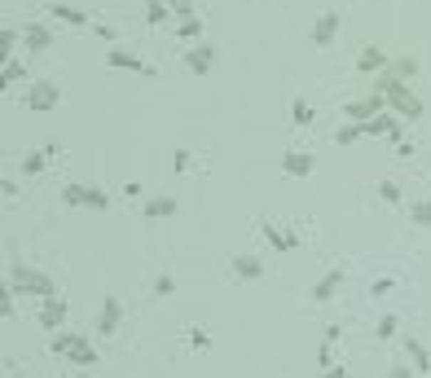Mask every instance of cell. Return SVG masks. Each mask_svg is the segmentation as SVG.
<instances>
[{"label": "cell", "instance_id": "obj_1", "mask_svg": "<svg viewBox=\"0 0 431 378\" xmlns=\"http://www.w3.org/2000/svg\"><path fill=\"white\" fill-rule=\"evenodd\" d=\"M9 290H14V295H36L40 304H44V299H58L53 277L40 273V268H31V264H14V268H9Z\"/></svg>", "mask_w": 431, "mask_h": 378}, {"label": "cell", "instance_id": "obj_2", "mask_svg": "<svg viewBox=\"0 0 431 378\" xmlns=\"http://www.w3.org/2000/svg\"><path fill=\"white\" fill-rule=\"evenodd\" d=\"M48 352H58V357H66L71 365H97V347L88 343L84 330H58L53 339H48Z\"/></svg>", "mask_w": 431, "mask_h": 378}, {"label": "cell", "instance_id": "obj_3", "mask_svg": "<svg viewBox=\"0 0 431 378\" xmlns=\"http://www.w3.org/2000/svg\"><path fill=\"white\" fill-rule=\"evenodd\" d=\"M62 203L66 207H93V211H106L110 207V194L97 189V185H66L62 189Z\"/></svg>", "mask_w": 431, "mask_h": 378}, {"label": "cell", "instance_id": "obj_4", "mask_svg": "<svg viewBox=\"0 0 431 378\" xmlns=\"http://www.w3.org/2000/svg\"><path fill=\"white\" fill-rule=\"evenodd\" d=\"M212 66H216V44L198 40V44L185 48V70L189 75H212Z\"/></svg>", "mask_w": 431, "mask_h": 378}, {"label": "cell", "instance_id": "obj_5", "mask_svg": "<svg viewBox=\"0 0 431 378\" xmlns=\"http://www.w3.org/2000/svg\"><path fill=\"white\" fill-rule=\"evenodd\" d=\"M58 102H62V88H58V84H48V80H36V84L27 88V106L40 110V115H44V110H53Z\"/></svg>", "mask_w": 431, "mask_h": 378}, {"label": "cell", "instance_id": "obj_6", "mask_svg": "<svg viewBox=\"0 0 431 378\" xmlns=\"http://www.w3.org/2000/svg\"><path fill=\"white\" fill-rule=\"evenodd\" d=\"M119 321H123V304H119V295H106L101 299V313H97V335H119Z\"/></svg>", "mask_w": 431, "mask_h": 378}, {"label": "cell", "instance_id": "obj_7", "mask_svg": "<svg viewBox=\"0 0 431 378\" xmlns=\"http://www.w3.org/2000/svg\"><path fill=\"white\" fill-rule=\"evenodd\" d=\"M335 36H339V14H335V9H321V14L313 18V44H317V48H331Z\"/></svg>", "mask_w": 431, "mask_h": 378}, {"label": "cell", "instance_id": "obj_8", "mask_svg": "<svg viewBox=\"0 0 431 378\" xmlns=\"http://www.w3.org/2000/svg\"><path fill=\"white\" fill-rule=\"evenodd\" d=\"M260 233L269 238V246L277 251V256H286V251L299 246V233L295 229H282V224H273V220H260Z\"/></svg>", "mask_w": 431, "mask_h": 378}, {"label": "cell", "instance_id": "obj_9", "mask_svg": "<svg viewBox=\"0 0 431 378\" xmlns=\"http://www.w3.org/2000/svg\"><path fill=\"white\" fill-rule=\"evenodd\" d=\"M392 66V53L388 48H378V44H365L361 53H357V70L361 75H378V70H388Z\"/></svg>", "mask_w": 431, "mask_h": 378}, {"label": "cell", "instance_id": "obj_10", "mask_svg": "<svg viewBox=\"0 0 431 378\" xmlns=\"http://www.w3.org/2000/svg\"><path fill=\"white\" fill-rule=\"evenodd\" d=\"M383 110H388V97L383 93H370V97H361V102H348V119H357V123L383 115Z\"/></svg>", "mask_w": 431, "mask_h": 378}, {"label": "cell", "instance_id": "obj_11", "mask_svg": "<svg viewBox=\"0 0 431 378\" xmlns=\"http://www.w3.org/2000/svg\"><path fill=\"white\" fill-rule=\"evenodd\" d=\"M106 66H115V70H133V75H155V66H145L137 53H128V48H106Z\"/></svg>", "mask_w": 431, "mask_h": 378}, {"label": "cell", "instance_id": "obj_12", "mask_svg": "<svg viewBox=\"0 0 431 378\" xmlns=\"http://www.w3.org/2000/svg\"><path fill=\"white\" fill-rule=\"evenodd\" d=\"M22 44H27L31 53H48V48H53V31H48V22H27V27H22Z\"/></svg>", "mask_w": 431, "mask_h": 378}, {"label": "cell", "instance_id": "obj_13", "mask_svg": "<svg viewBox=\"0 0 431 378\" xmlns=\"http://www.w3.org/2000/svg\"><path fill=\"white\" fill-rule=\"evenodd\" d=\"M339 286H343V268H331V273H321V277H317V286H313L308 295L317 299V304H331V299L339 295Z\"/></svg>", "mask_w": 431, "mask_h": 378}, {"label": "cell", "instance_id": "obj_14", "mask_svg": "<svg viewBox=\"0 0 431 378\" xmlns=\"http://www.w3.org/2000/svg\"><path fill=\"white\" fill-rule=\"evenodd\" d=\"M229 264H234V273L242 277V282H260V277H264V260H260V256H251V251H238Z\"/></svg>", "mask_w": 431, "mask_h": 378}, {"label": "cell", "instance_id": "obj_15", "mask_svg": "<svg viewBox=\"0 0 431 378\" xmlns=\"http://www.w3.org/2000/svg\"><path fill=\"white\" fill-rule=\"evenodd\" d=\"M313 167H317V159L308 154V149H286L282 154V172L286 176H313Z\"/></svg>", "mask_w": 431, "mask_h": 378}, {"label": "cell", "instance_id": "obj_16", "mask_svg": "<svg viewBox=\"0 0 431 378\" xmlns=\"http://www.w3.org/2000/svg\"><path fill=\"white\" fill-rule=\"evenodd\" d=\"M40 325H44V330H62V325H66V299L62 295L40 304Z\"/></svg>", "mask_w": 431, "mask_h": 378}, {"label": "cell", "instance_id": "obj_17", "mask_svg": "<svg viewBox=\"0 0 431 378\" xmlns=\"http://www.w3.org/2000/svg\"><path fill=\"white\" fill-rule=\"evenodd\" d=\"M44 14H48V18H58V22H66V27H88V22H93V14L75 9V5H48Z\"/></svg>", "mask_w": 431, "mask_h": 378}, {"label": "cell", "instance_id": "obj_18", "mask_svg": "<svg viewBox=\"0 0 431 378\" xmlns=\"http://www.w3.org/2000/svg\"><path fill=\"white\" fill-rule=\"evenodd\" d=\"M405 357H410V365H414V374H431V352L414 339V335H405Z\"/></svg>", "mask_w": 431, "mask_h": 378}, {"label": "cell", "instance_id": "obj_19", "mask_svg": "<svg viewBox=\"0 0 431 378\" xmlns=\"http://www.w3.org/2000/svg\"><path fill=\"white\" fill-rule=\"evenodd\" d=\"M396 128H400V115H392V110H383V115L365 119V137H392Z\"/></svg>", "mask_w": 431, "mask_h": 378}, {"label": "cell", "instance_id": "obj_20", "mask_svg": "<svg viewBox=\"0 0 431 378\" xmlns=\"http://www.w3.org/2000/svg\"><path fill=\"white\" fill-rule=\"evenodd\" d=\"M176 207H181V203H176L172 194H159V198H150V203H145V220H172Z\"/></svg>", "mask_w": 431, "mask_h": 378}, {"label": "cell", "instance_id": "obj_21", "mask_svg": "<svg viewBox=\"0 0 431 378\" xmlns=\"http://www.w3.org/2000/svg\"><path fill=\"white\" fill-rule=\"evenodd\" d=\"M53 154H58V145H44V149H31V154L27 159H22V172H27V176H40L48 163H53Z\"/></svg>", "mask_w": 431, "mask_h": 378}, {"label": "cell", "instance_id": "obj_22", "mask_svg": "<svg viewBox=\"0 0 431 378\" xmlns=\"http://www.w3.org/2000/svg\"><path fill=\"white\" fill-rule=\"evenodd\" d=\"M365 137V123H357V119H348V123H339V128H335V145L343 149V145H357Z\"/></svg>", "mask_w": 431, "mask_h": 378}, {"label": "cell", "instance_id": "obj_23", "mask_svg": "<svg viewBox=\"0 0 431 378\" xmlns=\"http://www.w3.org/2000/svg\"><path fill=\"white\" fill-rule=\"evenodd\" d=\"M176 31H181V40L198 44V40H202V18H198V14H185V18H176Z\"/></svg>", "mask_w": 431, "mask_h": 378}, {"label": "cell", "instance_id": "obj_24", "mask_svg": "<svg viewBox=\"0 0 431 378\" xmlns=\"http://www.w3.org/2000/svg\"><path fill=\"white\" fill-rule=\"evenodd\" d=\"M22 80H27V66H22L18 58H5V66H0V84L14 88V84H22Z\"/></svg>", "mask_w": 431, "mask_h": 378}, {"label": "cell", "instance_id": "obj_25", "mask_svg": "<svg viewBox=\"0 0 431 378\" xmlns=\"http://www.w3.org/2000/svg\"><path fill=\"white\" fill-rule=\"evenodd\" d=\"M167 18H176L167 0H145V22L150 27H159V22H167Z\"/></svg>", "mask_w": 431, "mask_h": 378}, {"label": "cell", "instance_id": "obj_26", "mask_svg": "<svg viewBox=\"0 0 431 378\" xmlns=\"http://www.w3.org/2000/svg\"><path fill=\"white\" fill-rule=\"evenodd\" d=\"M291 119L299 123V128H308V123L317 119V110H313L308 102H303V97H295V102H291Z\"/></svg>", "mask_w": 431, "mask_h": 378}, {"label": "cell", "instance_id": "obj_27", "mask_svg": "<svg viewBox=\"0 0 431 378\" xmlns=\"http://www.w3.org/2000/svg\"><path fill=\"white\" fill-rule=\"evenodd\" d=\"M410 220L422 224V229H431V198H418V203H410Z\"/></svg>", "mask_w": 431, "mask_h": 378}, {"label": "cell", "instance_id": "obj_28", "mask_svg": "<svg viewBox=\"0 0 431 378\" xmlns=\"http://www.w3.org/2000/svg\"><path fill=\"white\" fill-rule=\"evenodd\" d=\"M378 339H396L400 335V317L396 313H388V317H378V330H374Z\"/></svg>", "mask_w": 431, "mask_h": 378}, {"label": "cell", "instance_id": "obj_29", "mask_svg": "<svg viewBox=\"0 0 431 378\" xmlns=\"http://www.w3.org/2000/svg\"><path fill=\"white\" fill-rule=\"evenodd\" d=\"M392 70L400 75V80H414V75H418V62H414V58H392Z\"/></svg>", "mask_w": 431, "mask_h": 378}, {"label": "cell", "instance_id": "obj_30", "mask_svg": "<svg viewBox=\"0 0 431 378\" xmlns=\"http://www.w3.org/2000/svg\"><path fill=\"white\" fill-rule=\"evenodd\" d=\"M22 36H14V27H0V58H14V44Z\"/></svg>", "mask_w": 431, "mask_h": 378}, {"label": "cell", "instance_id": "obj_31", "mask_svg": "<svg viewBox=\"0 0 431 378\" xmlns=\"http://www.w3.org/2000/svg\"><path fill=\"white\" fill-rule=\"evenodd\" d=\"M378 198L396 207V203H400V185H396V181H378Z\"/></svg>", "mask_w": 431, "mask_h": 378}, {"label": "cell", "instance_id": "obj_32", "mask_svg": "<svg viewBox=\"0 0 431 378\" xmlns=\"http://www.w3.org/2000/svg\"><path fill=\"white\" fill-rule=\"evenodd\" d=\"M331 347H335V343H326V339H321V347H317V369H335V357H331Z\"/></svg>", "mask_w": 431, "mask_h": 378}, {"label": "cell", "instance_id": "obj_33", "mask_svg": "<svg viewBox=\"0 0 431 378\" xmlns=\"http://www.w3.org/2000/svg\"><path fill=\"white\" fill-rule=\"evenodd\" d=\"M172 290H176V277H167V273H163L159 282H155V299H167Z\"/></svg>", "mask_w": 431, "mask_h": 378}, {"label": "cell", "instance_id": "obj_34", "mask_svg": "<svg viewBox=\"0 0 431 378\" xmlns=\"http://www.w3.org/2000/svg\"><path fill=\"white\" fill-rule=\"evenodd\" d=\"M392 290H396V282H392V277H378V282L370 286V295H374V299H383V295H392Z\"/></svg>", "mask_w": 431, "mask_h": 378}, {"label": "cell", "instance_id": "obj_35", "mask_svg": "<svg viewBox=\"0 0 431 378\" xmlns=\"http://www.w3.org/2000/svg\"><path fill=\"white\" fill-rule=\"evenodd\" d=\"M172 172H189V149H176L172 154Z\"/></svg>", "mask_w": 431, "mask_h": 378}, {"label": "cell", "instance_id": "obj_36", "mask_svg": "<svg viewBox=\"0 0 431 378\" xmlns=\"http://www.w3.org/2000/svg\"><path fill=\"white\" fill-rule=\"evenodd\" d=\"M167 5H172V14H176V18H185V14H194V0H167Z\"/></svg>", "mask_w": 431, "mask_h": 378}, {"label": "cell", "instance_id": "obj_37", "mask_svg": "<svg viewBox=\"0 0 431 378\" xmlns=\"http://www.w3.org/2000/svg\"><path fill=\"white\" fill-rule=\"evenodd\" d=\"M0 317H5V321L14 317V290H5V295H0Z\"/></svg>", "mask_w": 431, "mask_h": 378}, {"label": "cell", "instance_id": "obj_38", "mask_svg": "<svg viewBox=\"0 0 431 378\" xmlns=\"http://www.w3.org/2000/svg\"><path fill=\"white\" fill-rule=\"evenodd\" d=\"M388 378H414V365H400V361H396V365L388 369Z\"/></svg>", "mask_w": 431, "mask_h": 378}, {"label": "cell", "instance_id": "obj_39", "mask_svg": "<svg viewBox=\"0 0 431 378\" xmlns=\"http://www.w3.org/2000/svg\"><path fill=\"white\" fill-rule=\"evenodd\" d=\"M189 343H194V347H207L212 335H207V330H189Z\"/></svg>", "mask_w": 431, "mask_h": 378}, {"label": "cell", "instance_id": "obj_40", "mask_svg": "<svg viewBox=\"0 0 431 378\" xmlns=\"http://www.w3.org/2000/svg\"><path fill=\"white\" fill-rule=\"evenodd\" d=\"M123 194H128V198H141V194H145V185H141V181H128V185H123Z\"/></svg>", "mask_w": 431, "mask_h": 378}, {"label": "cell", "instance_id": "obj_41", "mask_svg": "<svg viewBox=\"0 0 431 378\" xmlns=\"http://www.w3.org/2000/svg\"><path fill=\"white\" fill-rule=\"evenodd\" d=\"M317 378H343V365H335V369H321Z\"/></svg>", "mask_w": 431, "mask_h": 378}, {"label": "cell", "instance_id": "obj_42", "mask_svg": "<svg viewBox=\"0 0 431 378\" xmlns=\"http://www.w3.org/2000/svg\"><path fill=\"white\" fill-rule=\"evenodd\" d=\"M80 378H93V374H80Z\"/></svg>", "mask_w": 431, "mask_h": 378}, {"label": "cell", "instance_id": "obj_43", "mask_svg": "<svg viewBox=\"0 0 431 378\" xmlns=\"http://www.w3.org/2000/svg\"><path fill=\"white\" fill-rule=\"evenodd\" d=\"M14 378H18V374H14Z\"/></svg>", "mask_w": 431, "mask_h": 378}]
</instances>
